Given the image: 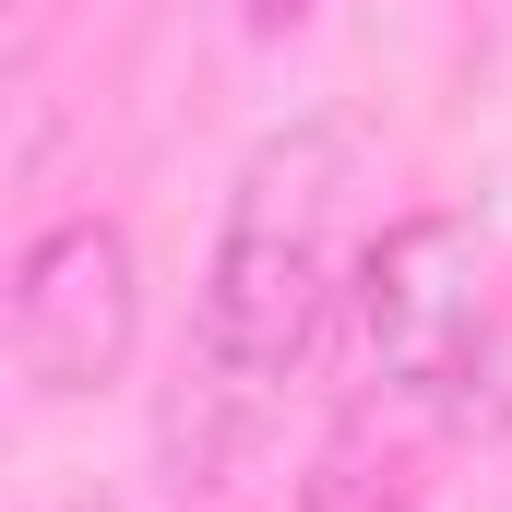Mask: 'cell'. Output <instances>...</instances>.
Returning <instances> with one entry per match:
<instances>
[{
    "mask_svg": "<svg viewBox=\"0 0 512 512\" xmlns=\"http://www.w3.org/2000/svg\"><path fill=\"white\" fill-rule=\"evenodd\" d=\"M346 179H358L346 131L298 120V131H274L239 167V191H227V239H215V274H203L191 358H215L262 405L310 370V346L346 310Z\"/></svg>",
    "mask_w": 512,
    "mask_h": 512,
    "instance_id": "1",
    "label": "cell"
},
{
    "mask_svg": "<svg viewBox=\"0 0 512 512\" xmlns=\"http://www.w3.org/2000/svg\"><path fill=\"white\" fill-rule=\"evenodd\" d=\"M346 382H358L346 453H382L405 477L417 441L477 382V227L405 215L382 251L346 274Z\"/></svg>",
    "mask_w": 512,
    "mask_h": 512,
    "instance_id": "2",
    "label": "cell"
},
{
    "mask_svg": "<svg viewBox=\"0 0 512 512\" xmlns=\"http://www.w3.org/2000/svg\"><path fill=\"white\" fill-rule=\"evenodd\" d=\"M143 346V251H131L120 215H60L36 227L12 262V370L24 393L72 405V393H108Z\"/></svg>",
    "mask_w": 512,
    "mask_h": 512,
    "instance_id": "3",
    "label": "cell"
},
{
    "mask_svg": "<svg viewBox=\"0 0 512 512\" xmlns=\"http://www.w3.org/2000/svg\"><path fill=\"white\" fill-rule=\"evenodd\" d=\"M274 417L262 393H239L215 358H179V382L155 405V465H167V489L179 501H203V489H227V465L251 453V429Z\"/></svg>",
    "mask_w": 512,
    "mask_h": 512,
    "instance_id": "4",
    "label": "cell"
},
{
    "mask_svg": "<svg viewBox=\"0 0 512 512\" xmlns=\"http://www.w3.org/2000/svg\"><path fill=\"white\" fill-rule=\"evenodd\" d=\"M239 12H251V36H298V24H310L322 0H239Z\"/></svg>",
    "mask_w": 512,
    "mask_h": 512,
    "instance_id": "5",
    "label": "cell"
},
{
    "mask_svg": "<svg viewBox=\"0 0 512 512\" xmlns=\"http://www.w3.org/2000/svg\"><path fill=\"white\" fill-rule=\"evenodd\" d=\"M12 12H24V0H12Z\"/></svg>",
    "mask_w": 512,
    "mask_h": 512,
    "instance_id": "6",
    "label": "cell"
}]
</instances>
